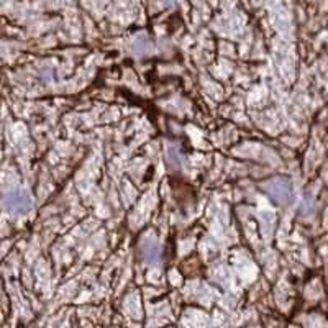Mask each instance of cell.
Masks as SVG:
<instances>
[{"label":"cell","mask_w":328,"mask_h":328,"mask_svg":"<svg viewBox=\"0 0 328 328\" xmlns=\"http://www.w3.org/2000/svg\"><path fill=\"white\" fill-rule=\"evenodd\" d=\"M28 205H30L28 199L20 191H12L4 199V207L12 213H22L28 209Z\"/></svg>","instance_id":"6da1fadb"}]
</instances>
